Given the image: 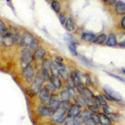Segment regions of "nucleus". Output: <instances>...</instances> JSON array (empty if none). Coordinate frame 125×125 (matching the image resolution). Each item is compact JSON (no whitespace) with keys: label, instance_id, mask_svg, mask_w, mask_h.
Here are the masks:
<instances>
[{"label":"nucleus","instance_id":"obj_1","mask_svg":"<svg viewBox=\"0 0 125 125\" xmlns=\"http://www.w3.org/2000/svg\"><path fill=\"white\" fill-rule=\"evenodd\" d=\"M20 60H21V64L23 67L31 64V62L33 60V54H32L31 50L29 48H23L20 53Z\"/></svg>","mask_w":125,"mask_h":125},{"label":"nucleus","instance_id":"obj_2","mask_svg":"<svg viewBox=\"0 0 125 125\" xmlns=\"http://www.w3.org/2000/svg\"><path fill=\"white\" fill-rule=\"evenodd\" d=\"M22 75L26 82L28 83H32L33 82L34 78H35V72H34V68L31 64L26 66L23 68V71H22Z\"/></svg>","mask_w":125,"mask_h":125},{"label":"nucleus","instance_id":"obj_3","mask_svg":"<svg viewBox=\"0 0 125 125\" xmlns=\"http://www.w3.org/2000/svg\"><path fill=\"white\" fill-rule=\"evenodd\" d=\"M44 82H45V80H44V78L42 76L41 73H39L35 76V78H34L33 82L32 83L31 85V89L34 92V94H38L40 92V90L43 88L42 87H43Z\"/></svg>","mask_w":125,"mask_h":125},{"label":"nucleus","instance_id":"obj_4","mask_svg":"<svg viewBox=\"0 0 125 125\" xmlns=\"http://www.w3.org/2000/svg\"><path fill=\"white\" fill-rule=\"evenodd\" d=\"M33 39H34L33 36L29 32H24L23 35L21 36V39H20L19 42V45L23 48H29Z\"/></svg>","mask_w":125,"mask_h":125},{"label":"nucleus","instance_id":"obj_5","mask_svg":"<svg viewBox=\"0 0 125 125\" xmlns=\"http://www.w3.org/2000/svg\"><path fill=\"white\" fill-rule=\"evenodd\" d=\"M54 111L53 108L46 105H40L37 108V113L41 117H53Z\"/></svg>","mask_w":125,"mask_h":125},{"label":"nucleus","instance_id":"obj_6","mask_svg":"<svg viewBox=\"0 0 125 125\" xmlns=\"http://www.w3.org/2000/svg\"><path fill=\"white\" fill-rule=\"evenodd\" d=\"M65 112L66 110H64L63 108H62L60 107L58 109H57L54 112L53 115V119L57 124H62V123H64V121L67 118V115H65Z\"/></svg>","mask_w":125,"mask_h":125},{"label":"nucleus","instance_id":"obj_7","mask_svg":"<svg viewBox=\"0 0 125 125\" xmlns=\"http://www.w3.org/2000/svg\"><path fill=\"white\" fill-rule=\"evenodd\" d=\"M39 100L43 104V105H48L49 103L50 98H51V94L45 88H43L39 92Z\"/></svg>","mask_w":125,"mask_h":125},{"label":"nucleus","instance_id":"obj_8","mask_svg":"<svg viewBox=\"0 0 125 125\" xmlns=\"http://www.w3.org/2000/svg\"><path fill=\"white\" fill-rule=\"evenodd\" d=\"M61 103H62L61 99L58 98V96L57 95V94H52L48 106L50 107L51 108H53L54 111H56L60 108V106H61Z\"/></svg>","mask_w":125,"mask_h":125},{"label":"nucleus","instance_id":"obj_9","mask_svg":"<svg viewBox=\"0 0 125 125\" xmlns=\"http://www.w3.org/2000/svg\"><path fill=\"white\" fill-rule=\"evenodd\" d=\"M81 107L82 105H80L79 104H78V103H76L75 104H73V105H72L70 107V108L67 111V117L68 118H73V117L78 115V114H80V113H81Z\"/></svg>","mask_w":125,"mask_h":125},{"label":"nucleus","instance_id":"obj_10","mask_svg":"<svg viewBox=\"0 0 125 125\" xmlns=\"http://www.w3.org/2000/svg\"><path fill=\"white\" fill-rule=\"evenodd\" d=\"M3 43L6 47H11L14 43L13 33L8 30L6 33L3 35Z\"/></svg>","mask_w":125,"mask_h":125},{"label":"nucleus","instance_id":"obj_11","mask_svg":"<svg viewBox=\"0 0 125 125\" xmlns=\"http://www.w3.org/2000/svg\"><path fill=\"white\" fill-rule=\"evenodd\" d=\"M54 62H55L56 65H57V67H58L59 75L62 76V77L64 79H67L68 77V73H67V68H66L65 65L62 63V62L58 61V60H57V59L54 61Z\"/></svg>","mask_w":125,"mask_h":125},{"label":"nucleus","instance_id":"obj_12","mask_svg":"<svg viewBox=\"0 0 125 125\" xmlns=\"http://www.w3.org/2000/svg\"><path fill=\"white\" fill-rule=\"evenodd\" d=\"M46 54V50L43 47H39L38 49H36L33 53V58L36 60H40L43 59L45 57Z\"/></svg>","mask_w":125,"mask_h":125},{"label":"nucleus","instance_id":"obj_13","mask_svg":"<svg viewBox=\"0 0 125 125\" xmlns=\"http://www.w3.org/2000/svg\"><path fill=\"white\" fill-rule=\"evenodd\" d=\"M104 92H105V94H108V95H110L111 97H113L116 101H119V100L122 99L120 94H118V93L115 91H114L112 88H107V87H105V88H104Z\"/></svg>","mask_w":125,"mask_h":125},{"label":"nucleus","instance_id":"obj_14","mask_svg":"<svg viewBox=\"0 0 125 125\" xmlns=\"http://www.w3.org/2000/svg\"><path fill=\"white\" fill-rule=\"evenodd\" d=\"M115 12L117 14L123 15L125 13V3L121 1L117 2L115 3Z\"/></svg>","mask_w":125,"mask_h":125},{"label":"nucleus","instance_id":"obj_15","mask_svg":"<svg viewBox=\"0 0 125 125\" xmlns=\"http://www.w3.org/2000/svg\"><path fill=\"white\" fill-rule=\"evenodd\" d=\"M49 82L53 84L56 88H60L62 86V83H61V80H60L59 76L50 75Z\"/></svg>","mask_w":125,"mask_h":125},{"label":"nucleus","instance_id":"obj_16","mask_svg":"<svg viewBox=\"0 0 125 125\" xmlns=\"http://www.w3.org/2000/svg\"><path fill=\"white\" fill-rule=\"evenodd\" d=\"M97 36L94 33H83L82 34L81 38L83 41L88 42V43H91V42H94Z\"/></svg>","mask_w":125,"mask_h":125},{"label":"nucleus","instance_id":"obj_17","mask_svg":"<svg viewBox=\"0 0 125 125\" xmlns=\"http://www.w3.org/2000/svg\"><path fill=\"white\" fill-rule=\"evenodd\" d=\"M98 118H99V124L102 125H109L111 124V119L106 115L105 114H98Z\"/></svg>","mask_w":125,"mask_h":125},{"label":"nucleus","instance_id":"obj_18","mask_svg":"<svg viewBox=\"0 0 125 125\" xmlns=\"http://www.w3.org/2000/svg\"><path fill=\"white\" fill-rule=\"evenodd\" d=\"M118 42H117V39H116V36L114 34L111 33L109 36L108 37L106 41V44L107 46H109V47H114V46L117 45Z\"/></svg>","mask_w":125,"mask_h":125},{"label":"nucleus","instance_id":"obj_19","mask_svg":"<svg viewBox=\"0 0 125 125\" xmlns=\"http://www.w3.org/2000/svg\"><path fill=\"white\" fill-rule=\"evenodd\" d=\"M70 76L72 77V78L73 79L74 83H75V86L80 85L81 83V80H80V73L76 70H73V71L71 72V74Z\"/></svg>","mask_w":125,"mask_h":125},{"label":"nucleus","instance_id":"obj_20","mask_svg":"<svg viewBox=\"0 0 125 125\" xmlns=\"http://www.w3.org/2000/svg\"><path fill=\"white\" fill-rule=\"evenodd\" d=\"M64 25H65L66 29L69 32H72L75 29V23H74V21L73 20L72 18H68Z\"/></svg>","mask_w":125,"mask_h":125},{"label":"nucleus","instance_id":"obj_21","mask_svg":"<svg viewBox=\"0 0 125 125\" xmlns=\"http://www.w3.org/2000/svg\"><path fill=\"white\" fill-rule=\"evenodd\" d=\"M80 80H81V83L83 85L88 86L91 84V78L88 74H80Z\"/></svg>","mask_w":125,"mask_h":125},{"label":"nucleus","instance_id":"obj_22","mask_svg":"<svg viewBox=\"0 0 125 125\" xmlns=\"http://www.w3.org/2000/svg\"><path fill=\"white\" fill-rule=\"evenodd\" d=\"M107 39H108V36H107L105 33H102V34H100V35L97 36L94 43L96 44H103V43H106Z\"/></svg>","mask_w":125,"mask_h":125},{"label":"nucleus","instance_id":"obj_23","mask_svg":"<svg viewBox=\"0 0 125 125\" xmlns=\"http://www.w3.org/2000/svg\"><path fill=\"white\" fill-rule=\"evenodd\" d=\"M50 73H51V75L60 76L59 73H58V67L54 62H50Z\"/></svg>","mask_w":125,"mask_h":125},{"label":"nucleus","instance_id":"obj_24","mask_svg":"<svg viewBox=\"0 0 125 125\" xmlns=\"http://www.w3.org/2000/svg\"><path fill=\"white\" fill-rule=\"evenodd\" d=\"M73 121L75 125H81L83 124H84L86 120L84 119V118L83 117L82 114H78V115L73 118Z\"/></svg>","mask_w":125,"mask_h":125},{"label":"nucleus","instance_id":"obj_25","mask_svg":"<svg viewBox=\"0 0 125 125\" xmlns=\"http://www.w3.org/2000/svg\"><path fill=\"white\" fill-rule=\"evenodd\" d=\"M83 96L86 99H93V98H94V94H93V92L91 90L88 89V88H85V87H84Z\"/></svg>","mask_w":125,"mask_h":125},{"label":"nucleus","instance_id":"obj_26","mask_svg":"<svg viewBox=\"0 0 125 125\" xmlns=\"http://www.w3.org/2000/svg\"><path fill=\"white\" fill-rule=\"evenodd\" d=\"M60 99L61 101H69L70 99V95L68 94L67 89H64L60 93Z\"/></svg>","mask_w":125,"mask_h":125},{"label":"nucleus","instance_id":"obj_27","mask_svg":"<svg viewBox=\"0 0 125 125\" xmlns=\"http://www.w3.org/2000/svg\"><path fill=\"white\" fill-rule=\"evenodd\" d=\"M51 6H52V8H53V9L54 10V12H56V13H58V12H60V10H61V4H60V3L58 0H53L51 3Z\"/></svg>","mask_w":125,"mask_h":125},{"label":"nucleus","instance_id":"obj_28","mask_svg":"<svg viewBox=\"0 0 125 125\" xmlns=\"http://www.w3.org/2000/svg\"><path fill=\"white\" fill-rule=\"evenodd\" d=\"M68 48H69V50H70V52L72 53L73 55H74V56H77L78 55V53H77V44L75 43V42H70Z\"/></svg>","mask_w":125,"mask_h":125},{"label":"nucleus","instance_id":"obj_29","mask_svg":"<svg viewBox=\"0 0 125 125\" xmlns=\"http://www.w3.org/2000/svg\"><path fill=\"white\" fill-rule=\"evenodd\" d=\"M43 88H45L46 89H47L48 91L50 93V94H52V93H54V92L56 91V89H57V88H56L55 87H54L50 82H48V83H45V85H44Z\"/></svg>","mask_w":125,"mask_h":125},{"label":"nucleus","instance_id":"obj_30","mask_svg":"<svg viewBox=\"0 0 125 125\" xmlns=\"http://www.w3.org/2000/svg\"><path fill=\"white\" fill-rule=\"evenodd\" d=\"M39 43H38V41L36 40L35 39H33V41L31 42V43H30L29 48L30 50H33V51H35L36 49H38V48H39Z\"/></svg>","mask_w":125,"mask_h":125},{"label":"nucleus","instance_id":"obj_31","mask_svg":"<svg viewBox=\"0 0 125 125\" xmlns=\"http://www.w3.org/2000/svg\"><path fill=\"white\" fill-rule=\"evenodd\" d=\"M82 115H83V117L84 118V119H85V120L87 121V120L89 119V118H92L93 113H92L89 109H88V110L83 111V114H82Z\"/></svg>","mask_w":125,"mask_h":125},{"label":"nucleus","instance_id":"obj_32","mask_svg":"<svg viewBox=\"0 0 125 125\" xmlns=\"http://www.w3.org/2000/svg\"><path fill=\"white\" fill-rule=\"evenodd\" d=\"M7 31H8V29H7V28H6L4 23L3 22V20L0 19V35H3Z\"/></svg>","mask_w":125,"mask_h":125},{"label":"nucleus","instance_id":"obj_33","mask_svg":"<svg viewBox=\"0 0 125 125\" xmlns=\"http://www.w3.org/2000/svg\"><path fill=\"white\" fill-rule=\"evenodd\" d=\"M88 108L91 111L93 114H99V108H98V105L96 104H93V105H89L88 106Z\"/></svg>","mask_w":125,"mask_h":125},{"label":"nucleus","instance_id":"obj_34","mask_svg":"<svg viewBox=\"0 0 125 125\" xmlns=\"http://www.w3.org/2000/svg\"><path fill=\"white\" fill-rule=\"evenodd\" d=\"M72 106V104H70L69 101H62L61 103V108H63L64 110H66V111H68V109L70 108V107Z\"/></svg>","mask_w":125,"mask_h":125},{"label":"nucleus","instance_id":"obj_35","mask_svg":"<svg viewBox=\"0 0 125 125\" xmlns=\"http://www.w3.org/2000/svg\"><path fill=\"white\" fill-rule=\"evenodd\" d=\"M103 111H104V113L105 114H112L113 112H114V110H113V108L109 107L108 105H104L103 106Z\"/></svg>","mask_w":125,"mask_h":125},{"label":"nucleus","instance_id":"obj_36","mask_svg":"<svg viewBox=\"0 0 125 125\" xmlns=\"http://www.w3.org/2000/svg\"><path fill=\"white\" fill-rule=\"evenodd\" d=\"M67 16H66V14L64 13H62L59 14V20L60 22H61V23L62 24V25H64L66 23V21H67Z\"/></svg>","mask_w":125,"mask_h":125},{"label":"nucleus","instance_id":"obj_37","mask_svg":"<svg viewBox=\"0 0 125 125\" xmlns=\"http://www.w3.org/2000/svg\"><path fill=\"white\" fill-rule=\"evenodd\" d=\"M67 90H68V94H69L70 96L73 97V98H75V97H76V91H75V89H74V88H73V87L68 86Z\"/></svg>","mask_w":125,"mask_h":125},{"label":"nucleus","instance_id":"obj_38","mask_svg":"<svg viewBox=\"0 0 125 125\" xmlns=\"http://www.w3.org/2000/svg\"><path fill=\"white\" fill-rule=\"evenodd\" d=\"M67 82H68V86H70V87H73V88L74 86H75V83H74V81H73V79L72 78V77L70 75H68V77L67 79Z\"/></svg>","mask_w":125,"mask_h":125},{"label":"nucleus","instance_id":"obj_39","mask_svg":"<svg viewBox=\"0 0 125 125\" xmlns=\"http://www.w3.org/2000/svg\"><path fill=\"white\" fill-rule=\"evenodd\" d=\"M64 125H75L74 124V123H73V121L72 118H68L67 117V118L65 119V121H64Z\"/></svg>","mask_w":125,"mask_h":125},{"label":"nucleus","instance_id":"obj_40","mask_svg":"<svg viewBox=\"0 0 125 125\" xmlns=\"http://www.w3.org/2000/svg\"><path fill=\"white\" fill-rule=\"evenodd\" d=\"M26 92H27V94L30 97V98H33V97L34 95H36V94H34V92L31 89V88H26Z\"/></svg>","mask_w":125,"mask_h":125},{"label":"nucleus","instance_id":"obj_41","mask_svg":"<svg viewBox=\"0 0 125 125\" xmlns=\"http://www.w3.org/2000/svg\"><path fill=\"white\" fill-rule=\"evenodd\" d=\"M64 39L68 42H73V37L71 34H69V33H66L65 36H64Z\"/></svg>","mask_w":125,"mask_h":125},{"label":"nucleus","instance_id":"obj_42","mask_svg":"<svg viewBox=\"0 0 125 125\" xmlns=\"http://www.w3.org/2000/svg\"><path fill=\"white\" fill-rule=\"evenodd\" d=\"M104 1L108 5H114L117 3V0H104Z\"/></svg>","mask_w":125,"mask_h":125},{"label":"nucleus","instance_id":"obj_43","mask_svg":"<svg viewBox=\"0 0 125 125\" xmlns=\"http://www.w3.org/2000/svg\"><path fill=\"white\" fill-rule=\"evenodd\" d=\"M104 98H107V99L108 100H109V101H113V102H115L116 100L114 99V98H113V97H111L110 95H108V94H104Z\"/></svg>","mask_w":125,"mask_h":125},{"label":"nucleus","instance_id":"obj_44","mask_svg":"<svg viewBox=\"0 0 125 125\" xmlns=\"http://www.w3.org/2000/svg\"><path fill=\"white\" fill-rule=\"evenodd\" d=\"M121 26H122V28L125 30V16L124 18H123L122 21H121Z\"/></svg>","mask_w":125,"mask_h":125},{"label":"nucleus","instance_id":"obj_45","mask_svg":"<svg viewBox=\"0 0 125 125\" xmlns=\"http://www.w3.org/2000/svg\"><path fill=\"white\" fill-rule=\"evenodd\" d=\"M110 76H112L113 78H117V79L120 80V81H124V80L122 78H120V77H118V76H117V75H114V74H112V73H110Z\"/></svg>","mask_w":125,"mask_h":125},{"label":"nucleus","instance_id":"obj_46","mask_svg":"<svg viewBox=\"0 0 125 125\" xmlns=\"http://www.w3.org/2000/svg\"><path fill=\"white\" fill-rule=\"evenodd\" d=\"M119 46H120V47H122V48H125V41L122 42V43H120Z\"/></svg>","mask_w":125,"mask_h":125},{"label":"nucleus","instance_id":"obj_47","mask_svg":"<svg viewBox=\"0 0 125 125\" xmlns=\"http://www.w3.org/2000/svg\"><path fill=\"white\" fill-rule=\"evenodd\" d=\"M123 72H124V73H125V68H124V69H123Z\"/></svg>","mask_w":125,"mask_h":125},{"label":"nucleus","instance_id":"obj_48","mask_svg":"<svg viewBox=\"0 0 125 125\" xmlns=\"http://www.w3.org/2000/svg\"><path fill=\"white\" fill-rule=\"evenodd\" d=\"M7 1H8V2H9V1H10V0H7Z\"/></svg>","mask_w":125,"mask_h":125}]
</instances>
